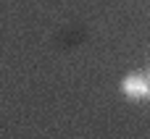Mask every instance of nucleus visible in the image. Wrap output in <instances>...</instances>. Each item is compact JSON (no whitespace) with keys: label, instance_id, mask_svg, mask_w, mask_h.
<instances>
[{"label":"nucleus","instance_id":"f03ea898","mask_svg":"<svg viewBox=\"0 0 150 139\" xmlns=\"http://www.w3.org/2000/svg\"><path fill=\"white\" fill-rule=\"evenodd\" d=\"M148 84H150V76H148Z\"/></svg>","mask_w":150,"mask_h":139},{"label":"nucleus","instance_id":"f257e3e1","mask_svg":"<svg viewBox=\"0 0 150 139\" xmlns=\"http://www.w3.org/2000/svg\"><path fill=\"white\" fill-rule=\"evenodd\" d=\"M121 92H124V97H129V100H148L150 97V84H148L145 76L132 74V76H127V79L121 81Z\"/></svg>","mask_w":150,"mask_h":139}]
</instances>
